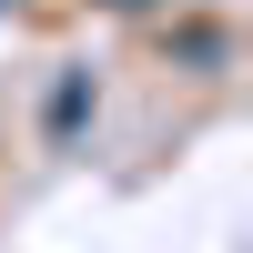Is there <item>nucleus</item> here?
<instances>
[{"label": "nucleus", "mask_w": 253, "mask_h": 253, "mask_svg": "<svg viewBox=\"0 0 253 253\" xmlns=\"http://www.w3.org/2000/svg\"><path fill=\"white\" fill-rule=\"evenodd\" d=\"M81 112H91V81H61V91H51V132H71Z\"/></svg>", "instance_id": "obj_1"}]
</instances>
